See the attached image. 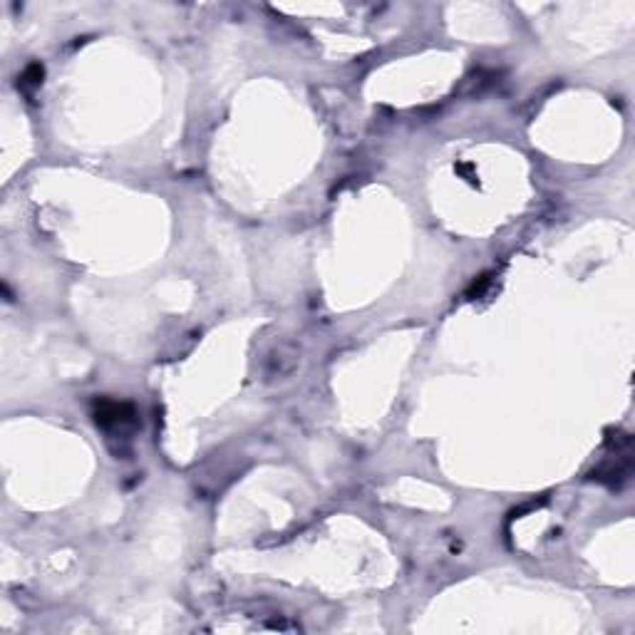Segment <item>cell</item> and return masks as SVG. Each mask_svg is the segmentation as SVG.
<instances>
[{
  "instance_id": "2",
  "label": "cell",
  "mask_w": 635,
  "mask_h": 635,
  "mask_svg": "<svg viewBox=\"0 0 635 635\" xmlns=\"http://www.w3.org/2000/svg\"><path fill=\"white\" fill-rule=\"evenodd\" d=\"M40 82H42V67L40 65H30L25 70V75H23V85L38 87Z\"/></svg>"
},
{
  "instance_id": "1",
  "label": "cell",
  "mask_w": 635,
  "mask_h": 635,
  "mask_svg": "<svg viewBox=\"0 0 635 635\" xmlns=\"http://www.w3.org/2000/svg\"><path fill=\"white\" fill-rule=\"evenodd\" d=\"M95 422L102 430H125L127 425L135 422V410H132V405H125V402L102 400L95 407Z\"/></svg>"
}]
</instances>
